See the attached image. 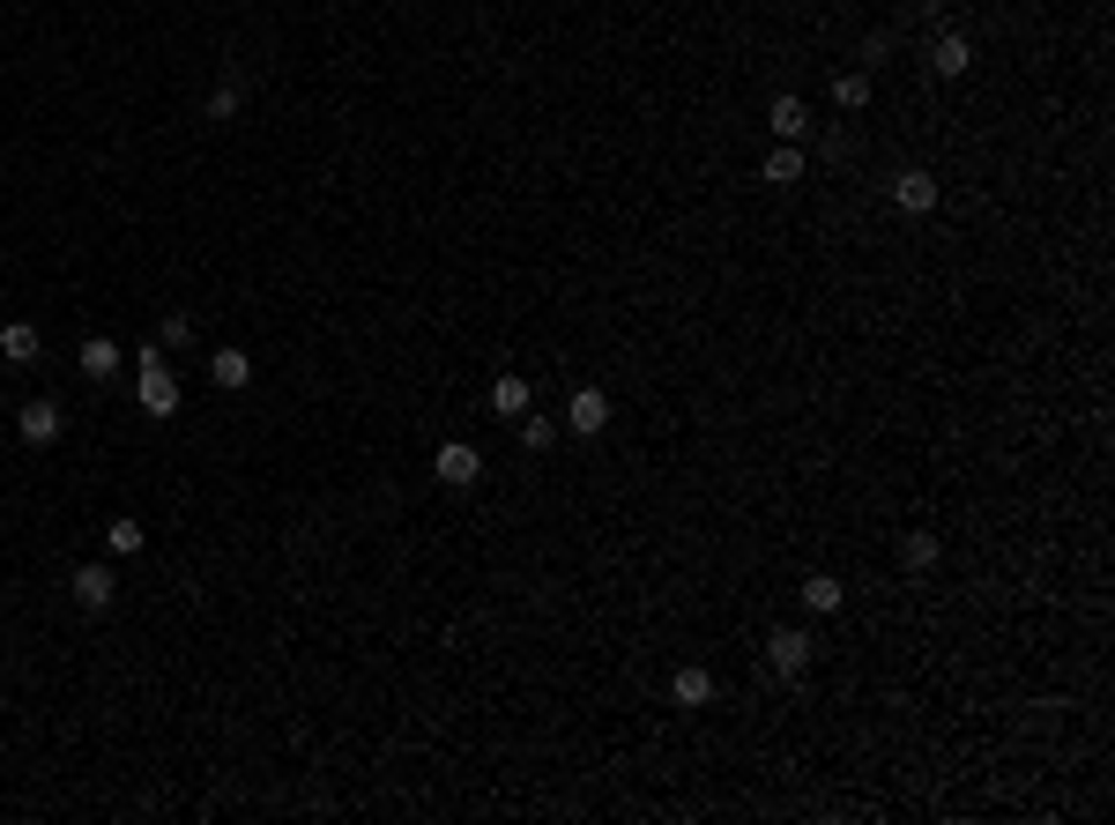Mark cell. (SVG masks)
<instances>
[{"mask_svg": "<svg viewBox=\"0 0 1115 825\" xmlns=\"http://www.w3.org/2000/svg\"><path fill=\"white\" fill-rule=\"evenodd\" d=\"M134 395H142V409H149V417H179V379H172V365H164V350H156V343L142 350Z\"/></svg>", "mask_w": 1115, "mask_h": 825, "instance_id": "6da1fadb", "label": "cell"}, {"mask_svg": "<svg viewBox=\"0 0 1115 825\" xmlns=\"http://www.w3.org/2000/svg\"><path fill=\"white\" fill-rule=\"evenodd\" d=\"M432 476H439L446 491H469L476 476H484V454H476V447H462V439H446V447L432 454Z\"/></svg>", "mask_w": 1115, "mask_h": 825, "instance_id": "7a4b0ae2", "label": "cell"}, {"mask_svg": "<svg viewBox=\"0 0 1115 825\" xmlns=\"http://www.w3.org/2000/svg\"><path fill=\"white\" fill-rule=\"evenodd\" d=\"M68 595L82 602V610H112V602H120V580H112V566H82V573L68 580Z\"/></svg>", "mask_w": 1115, "mask_h": 825, "instance_id": "3957f363", "label": "cell"}, {"mask_svg": "<svg viewBox=\"0 0 1115 825\" xmlns=\"http://www.w3.org/2000/svg\"><path fill=\"white\" fill-rule=\"evenodd\" d=\"M767 670H773V676H803V670H811V640L781 625V632L767 640Z\"/></svg>", "mask_w": 1115, "mask_h": 825, "instance_id": "277c9868", "label": "cell"}, {"mask_svg": "<svg viewBox=\"0 0 1115 825\" xmlns=\"http://www.w3.org/2000/svg\"><path fill=\"white\" fill-rule=\"evenodd\" d=\"M892 208H900V216H930V208H937V179L930 172H900L892 179Z\"/></svg>", "mask_w": 1115, "mask_h": 825, "instance_id": "5b68a950", "label": "cell"}, {"mask_svg": "<svg viewBox=\"0 0 1115 825\" xmlns=\"http://www.w3.org/2000/svg\"><path fill=\"white\" fill-rule=\"evenodd\" d=\"M566 425H572V431H588V439H595V431L610 425V395H602V387H580V395L566 401Z\"/></svg>", "mask_w": 1115, "mask_h": 825, "instance_id": "8992f818", "label": "cell"}, {"mask_svg": "<svg viewBox=\"0 0 1115 825\" xmlns=\"http://www.w3.org/2000/svg\"><path fill=\"white\" fill-rule=\"evenodd\" d=\"M669 700H677V706H707V700H714V670L685 662V670L669 676Z\"/></svg>", "mask_w": 1115, "mask_h": 825, "instance_id": "52a82bcc", "label": "cell"}, {"mask_svg": "<svg viewBox=\"0 0 1115 825\" xmlns=\"http://www.w3.org/2000/svg\"><path fill=\"white\" fill-rule=\"evenodd\" d=\"M74 365H82V379H112L120 373V343H112V335H90V343L74 350Z\"/></svg>", "mask_w": 1115, "mask_h": 825, "instance_id": "ba28073f", "label": "cell"}, {"mask_svg": "<svg viewBox=\"0 0 1115 825\" xmlns=\"http://www.w3.org/2000/svg\"><path fill=\"white\" fill-rule=\"evenodd\" d=\"M16 431H23L30 447H52V439H60V409H52V401H23Z\"/></svg>", "mask_w": 1115, "mask_h": 825, "instance_id": "9c48e42d", "label": "cell"}, {"mask_svg": "<svg viewBox=\"0 0 1115 825\" xmlns=\"http://www.w3.org/2000/svg\"><path fill=\"white\" fill-rule=\"evenodd\" d=\"M0 357H8V365H38V327L8 320V327H0Z\"/></svg>", "mask_w": 1115, "mask_h": 825, "instance_id": "30bf717a", "label": "cell"}, {"mask_svg": "<svg viewBox=\"0 0 1115 825\" xmlns=\"http://www.w3.org/2000/svg\"><path fill=\"white\" fill-rule=\"evenodd\" d=\"M930 68H937L944 82H952V75H966V68H974V45H966L960 30H944V38H937V60H930Z\"/></svg>", "mask_w": 1115, "mask_h": 825, "instance_id": "8fae6325", "label": "cell"}, {"mask_svg": "<svg viewBox=\"0 0 1115 825\" xmlns=\"http://www.w3.org/2000/svg\"><path fill=\"white\" fill-rule=\"evenodd\" d=\"M803 610H811V618H833V610H841V580L811 573V580H803Z\"/></svg>", "mask_w": 1115, "mask_h": 825, "instance_id": "7c38bea8", "label": "cell"}, {"mask_svg": "<svg viewBox=\"0 0 1115 825\" xmlns=\"http://www.w3.org/2000/svg\"><path fill=\"white\" fill-rule=\"evenodd\" d=\"M491 409H498V417H528V379L498 373V379H491Z\"/></svg>", "mask_w": 1115, "mask_h": 825, "instance_id": "4fadbf2b", "label": "cell"}, {"mask_svg": "<svg viewBox=\"0 0 1115 825\" xmlns=\"http://www.w3.org/2000/svg\"><path fill=\"white\" fill-rule=\"evenodd\" d=\"M209 373H216V387H246V379H253V357H246V350H216V357H209Z\"/></svg>", "mask_w": 1115, "mask_h": 825, "instance_id": "5bb4252c", "label": "cell"}, {"mask_svg": "<svg viewBox=\"0 0 1115 825\" xmlns=\"http://www.w3.org/2000/svg\"><path fill=\"white\" fill-rule=\"evenodd\" d=\"M803 126H811V112H803V98H773V134H781V142H795Z\"/></svg>", "mask_w": 1115, "mask_h": 825, "instance_id": "9a60e30c", "label": "cell"}, {"mask_svg": "<svg viewBox=\"0 0 1115 825\" xmlns=\"http://www.w3.org/2000/svg\"><path fill=\"white\" fill-rule=\"evenodd\" d=\"M142 543H149V536H142V521H126V513H120L112 528H104V550H112V558H134Z\"/></svg>", "mask_w": 1115, "mask_h": 825, "instance_id": "2e32d148", "label": "cell"}, {"mask_svg": "<svg viewBox=\"0 0 1115 825\" xmlns=\"http://www.w3.org/2000/svg\"><path fill=\"white\" fill-rule=\"evenodd\" d=\"M833 104H841V112H863V104H870V75H863V68H855V75H833Z\"/></svg>", "mask_w": 1115, "mask_h": 825, "instance_id": "e0dca14e", "label": "cell"}, {"mask_svg": "<svg viewBox=\"0 0 1115 825\" xmlns=\"http://www.w3.org/2000/svg\"><path fill=\"white\" fill-rule=\"evenodd\" d=\"M767 179H773V186H795V179H803V156H795V142H781V150L767 156Z\"/></svg>", "mask_w": 1115, "mask_h": 825, "instance_id": "ac0fdd59", "label": "cell"}, {"mask_svg": "<svg viewBox=\"0 0 1115 825\" xmlns=\"http://www.w3.org/2000/svg\"><path fill=\"white\" fill-rule=\"evenodd\" d=\"M186 343H194V320H186V313H164V320H156V350H186Z\"/></svg>", "mask_w": 1115, "mask_h": 825, "instance_id": "d6986e66", "label": "cell"}, {"mask_svg": "<svg viewBox=\"0 0 1115 825\" xmlns=\"http://www.w3.org/2000/svg\"><path fill=\"white\" fill-rule=\"evenodd\" d=\"M900 558H908L915 573H930V566H937V536H930V528H915V536L900 543Z\"/></svg>", "mask_w": 1115, "mask_h": 825, "instance_id": "ffe728a7", "label": "cell"}, {"mask_svg": "<svg viewBox=\"0 0 1115 825\" xmlns=\"http://www.w3.org/2000/svg\"><path fill=\"white\" fill-rule=\"evenodd\" d=\"M520 447L550 454V447H558V425H550V417H520Z\"/></svg>", "mask_w": 1115, "mask_h": 825, "instance_id": "44dd1931", "label": "cell"}, {"mask_svg": "<svg viewBox=\"0 0 1115 825\" xmlns=\"http://www.w3.org/2000/svg\"><path fill=\"white\" fill-rule=\"evenodd\" d=\"M231 112H239V82H223L216 98H209V120H231Z\"/></svg>", "mask_w": 1115, "mask_h": 825, "instance_id": "7402d4cb", "label": "cell"}]
</instances>
